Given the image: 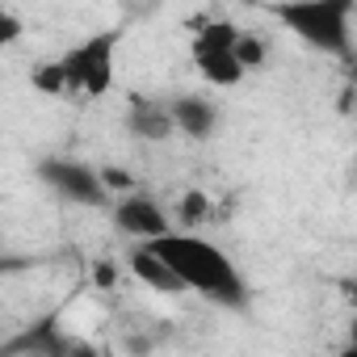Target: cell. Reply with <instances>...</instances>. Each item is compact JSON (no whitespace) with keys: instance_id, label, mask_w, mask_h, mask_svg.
<instances>
[{"instance_id":"cell-19","label":"cell","mask_w":357,"mask_h":357,"mask_svg":"<svg viewBox=\"0 0 357 357\" xmlns=\"http://www.w3.org/2000/svg\"><path fill=\"white\" fill-rule=\"evenodd\" d=\"M349 118H353V122H357V93H353V97H349Z\"/></svg>"},{"instance_id":"cell-17","label":"cell","mask_w":357,"mask_h":357,"mask_svg":"<svg viewBox=\"0 0 357 357\" xmlns=\"http://www.w3.org/2000/svg\"><path fill=\"white\" fill-rule=\"evenodd\" d=\"M336 357H357V344H349V340H344V349H340Z\"/></svg>"},{"instance_id":"cell-11","label":"cell","mask_w":357,"mask_h":357,"mask_svg":"<svg viewBox=\"0 0 357 357\" xmlns=\"http://www.w3.org/2000/svg\"><path fill=\"white\" fill-rule=\"evenodd\" d=\"M176 215H181V223H185L181 231H194V227H198V223H202V219L211 215V198L194 190V194H185V198H181V206H176Z\"/></svg>"},{"instance_id":"cell-1","label":"cell","mask_w":357,"mask_h":357,"mask_svg":"<svg viewBox=\"0 0 357 357\" xmlns=\"http://www.w3.org/2000/svg\"><path fill=\"white\" fill-rule=\"evenodd\" d=\"M172 273L185 286V294H202L219 307H244L248 303V286L236 269V261L206 236L198 231H168L160 240L147 244Z\"/></svg>"},{"instance_id":"cell-2","label":"cell","mask_w":357,"mask_h":357,"mask_svg":"<svg viewBox=\"0 0 357 357\" xmlns=\"http://www.w3.org/2000/svg\"><path fill=\"white\" fill-rule=\"evenodd\" d=\"M118 43H122V30H93L89 38L72 43L59 59L51 63H38L30 84L47 97H84V101H97L114 89V76H118Z\"/></svg>"},{"instance_id":"cell-8","label":"cell","mask_w":357,"mask_h":357,"mask_svg":"<svg viewBox=\"0 0 357 357\" xmlns=\"http://www.w3.org/2000/svg\"><path fill=\"white\" fill-rule=\"evenodd\" d=\"M126 130L143 143H164L176 135V122H172V109L168 101H155V97H143L135 93L126 101Z\"/></svg>"},{"instance_id":"cell-20","label":"cell","mask_w":357,"mask_h":357,"mask_svg":"<svg viewBox=\"0 0 357 357\" xmlns=\"http://www.w3.org/2000/svg\"><path fill=\"white\" fill-rule=\"evenodd\" d=\"M353 294H357V286H353Z\"/></svg>"},{"instance_id":"cell-7","label":"cell","mask_w":357,"mask_h":357,"mask_svg":"<svg viewBox=\"0 0 357 357\" xmlns=\"http://www.w3.org/2000/svg\"><path fill=\"white\" fill-rule=\"evenodd\" d=\"M76 344V336H68L59 311L34 319L22 336H9L5 340V357H68Z\"/></svg>"},{"instance_id":"cell-6","label":"cell","mask_w":357,"mask_h":357,"mask_svg":"<svg viewBox=\"0 0 357 357\" xmlns=\"http://www.w3.org/2000/svg\"><path fill=\"white\" fill-rule=\"evenodd\" d=\"M114 227H118L122 236H130L135 244H151V240L176 231V227L168 223V211H164L151 194H139V190H130V194H122V198L114 202Z\"/></svg>"},{"instance_id":"cell-13","label":"cell","mask_w":357,"mask_h":357,"mask_svg":"<svg viewBox=\"0 0 357 357\" xmlns=\"http://www.w3.org/2000/svg\"><path fill=\"white\" fill-rule=\"evenodd\" d=\"M22 38V17L13 13V9H0V43H17Z\"/></svg>"},{"instance_id":"cell-3","label":"cell","mask_w":357,"mask_h":357,"mask_svg":"<svg viewBox=\"0 0 357 357\" xmlns=\"http://www.w3.org/2000/svg\"><path fill=\"white\" fill-rule=\"evenodd\" d=\"M290 34H298L307 47L353 59V5L349 0H290L269 9Z\"/></svg>"},{"instance_id":"cell-16","label":"cell","mask_w":357,"mask_h":357,"mask_svg":"<svg viewBox=\"0 0 357 357\" xmlns=\"http://www.w3.org/2000/svg\"><path fill=\"white\" fill-rule=\"evenodd\" d=\"M68 357H105V353H101V349H97V344H93V340H76V344H72V353H68Z\"/></svg>"},{"instance_id":"cell-14","label":"cell","mask_w":357,"mask_h":357,"mask_svg":"<svg viewBox=\"0 0 357 357\" xmlns=\"http://www.w3.org/2000/svg\"><path fill=\"white\" fill-rule=\"evenodd\" d=\"M114 282H118V265H114V261H97V265H93V286L109 290Z\"/></svg>"},{"instance_id":"cell-10","label":"cell","mask_w":357,"mask_h":357,"mask_svg":"<svg viewBox=\"0 0 357 357\" xmlns=\"http://www.w3.org/2000/svg\"><path fill=\"white\" fill-rule=\"evenodd\" d=\"M126 269L135 273V282H143V286L155 290V294H185V286L176 282V273H172L147 244H135V248L126 252Z\"/></svg>"},{"instance_id":"cell-15","label":"cell","mask_w":357,"mask_h":357,"mask_svg":"<svg viewBox=\"0 0 357 357\" xmlns=\"http://www.w3.org/2000/svg\"><path fill=\"white\" fill-rule=\"evenodd\" d=\"M126 349H130L135 357H147V353H151V340H147L143 332H130V336H126Z\"/></svg>"},{"instance_id":"cell-9","label":"cell","mask_w":357,"mask_h":357,"mask_svg":"<svg viewBox=\"0 0 357 357\" xmlns=\"http://www.w3.org/2000/svg\"><path fill=\"white\" fill-rule=\"evenodd\" d=\"M168 109H172L176 135H185V139H211L219 130V105L206 93H176Z\"/></svg>"},{"instance_id":"cell-18","label":"cell","mask_w":357,"mask_h":357,"mask_svg":"<svg viewBox=\"0 0 357 357\" xmlns=\"http://www.w3.org/2000/svg\"><path fill=\"white\" fill-rule=\"evenodd\" d=\"M349 344H357V315L349 319Z\"/></svg>"},{"instance_id":"cell-5","label":"cell","mask_w":357,"mask_h":357,"mask_svg":"<svg viewBox=\"0 0 357 357\" xmlns=\"http://www.w3.org/2000/svg\"><path fill=\"white\" fill-rule=\"evenodd\" d=\"M38 176L43 185H51L59 198L76 202V206H105L109 202V185L105 172H97L84 160H68V155H47L38 160Z\"/></svg>"},{"instance_id":"cell-4","label":"cell","mask_w":357,"mask_h":357,"mask_svg":"<svg viewBox=\"0 0 357 357\" xmlns=\"http://www.w3.org/2000/svg\"><path fill=\"white\" fill-rule=\"evenodd\" d=\"M190 55H194V68L198 76L211 84V89H236L248 72L240 63V26L215 17V22H202L194 30V43H190Z\"/></svg>"},{"instance_id":"cell-12","label":"cell","mask_w":357,"mask_h":357,"mask_svg":"<svg viewBox=\"0 0 357 357\" xmlns=\"http://www.w3.org/2000/svg\"><path fill=\"white\" fill-rule=\"evenodd\" d=\"M240 63H244V72H257L265 63V38L261 34L240 30Z\"/></svg>"}]
</instances>
